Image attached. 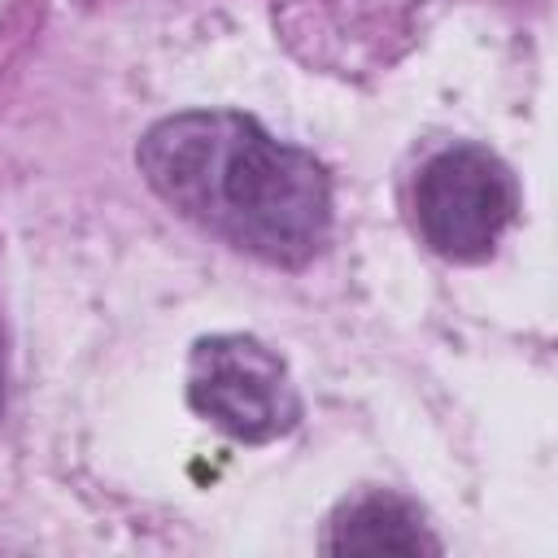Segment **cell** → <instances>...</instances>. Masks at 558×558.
<instances>
[{
	"label": "cell",
	"mask_w": 558,
	"mask_h": 558,
	"mask_svg": "<svg viewBox=\"0 0 558 558\" xmlns=\"http://www.w3.org/2000/svg\"><path fill=\"white\" fill-rule=\"evenodd\" d=\"M135 161L170 209L270 266H305L331 235L323 166L244 113L166 118L140 140Z\"/></svg>",
	"instance_id": "obj_1"
},
{
	"label": "cell",
	"mask_w": 558,
	"mask_h": 558,
	"mask_svg": "<svg viewBox=\"0 0 558 558\" xmlns=\"http://www.w3.org/2000/svg\"><path fill=\"white\" fill-rule=\"evenodd\" d=\"M519 214L514 174L480 144L436 153L414 179V227L449 262H480Z\"/></svg>",
	"instance_id": "obj_2"
},
{
	"label": "cell",
	"mask_w": 558,
	"mask_h": 558,
	"mask_svg": "<svg viewBox=\"0 0 558 558\" xmlns=\"http://www.w3.org/2000/svg\"><path fill=\"white\" fill-rule=\"evenodd\" d=\"M187 401L235 440L266 445L301 418V397L279 353L253 336H209L192 349Z\"/></svg>",
	"instance_id": "obj_3"
},
{
	"label": "cell",
	"mask_w": 558,
	"mask_h": 558,
	"mask_svg": "<svg viewBox=\"0 0 558 558\" xmlns=\"http://www.w3.org/2000/svg\"><path fill=\"white\" fill-rule=\"evenodd\" d=\"M327 549L331 554H405V558H414V554H436L440 545L432 541V532L423 527V514L410 501H401L392 493H371L331 519Z\"/></svg>",
	"instance_id": "obj_4"
}]
</instances>
